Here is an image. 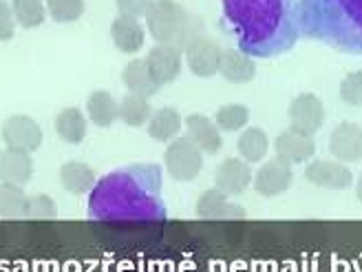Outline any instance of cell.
I'll return each instance as SVG.
<instances>
[{
    "label": "cell",
    "mask_w": 362,
    "mask_h": 272,
    "mask_svg": "<svg viewBox=\"0 0 362 272\" xmlns=\"http://www.w3.org/2000/svg\"><path fill=\"white\" fill-rule=\"evenodd\" d=\"M27 197L23 186L0 181V220H25Z\"/></svg>",
    "instance_id": "4316f807"
},
{
    "label": "cell",
    "mask_w": 362,
    "mask_h": 272,
    "mask_svg": "<svg viewBox=\"0 0 362 272\" xmlns=\"http://www.w3.org/2000/svg\"><path fill=\"white\" fill-rule=\"evenodd\" d=\"M60 184L71 195H84L93 191V186L98 184V177L88 164L74 159L60 166Z\"/></svg>",
    "instance_id": "603a6c76"
},
{
    "label": "cell",
    "mask_w": 362,
    "mask_h": 272,
    "mask_svg": "<svg viewBox=\"0 0 362 272\" xmlns=\"http://www.w3.org/2000/svg\"><path fill=\"white\" fill-rule=\"evenodd\" d=\"M151 3H153V0H115L119 16H124V18H135V21H139V18L146 16Z\"/></svg>",
    "instance_id": "836d02e7"
},
{
    "label": "cell",
    "mask_w": 362,
    "mask_h": 272,
    "mask_svg": "<svg viewBox=\"0 0 362 272\" xmlns=\"http://www.w3.org/2000/svg\"><path fill=\"white\" fill-rule=\"evenodd\" d=\"M33 177V159L31 153L3 149L0 151V181L13 186H27Z\"/></svg>",
    "instance_id": "e0dca14e"
},
{
    "label": "cell",
    "mask_w": 362,
    "mask_h": 272,
    "mask_svg": "<svg viewBox=\"0 0 362 272\" xmlns=\"http://www.w3.org/2000/svg\"><path fill=\"white\" fill-rule=\"evenodd\" d=\"M252 177H255V173H252V169L245 159L228 157L221 162L219 169H216V173H214V188H219L228 197L241 195L252 184Z\"/></svg>",
    "instance_id": "5bb4252c"
},
{
    "label": "cell",
    "mask_w": 362,
    "mask_h": 272,
    "mask_svg": "<svg viewBox=\"0 0 362 272\" xmlns=\"http://www.w3.org/2000/svg\"><path fill=\"white\" fill-rule=\"evenodd\" d=\"M164 166L175 181H192L204 169V153L194 147L188 135L177 137L166 147Z\"/></svg>",
    "instance_id": "5b68a950"
},
{
    "label": "cell",
    "mask_w": 362,
    "mask_h": 272,
    "mask_svg": "<svg viewBox=\"0 0 362 272\" xmlns=\"http://www.w3.org/2000/svg\"><path fill=\"white\" fill-rule=\"evenodd\" d=\"M340 100L349 106H362V69L351 71L340 82Z\"/></svg>",
    "instance_id": "1f68e13d"
},
{
    "label": "cell",
    "mask_w": 362,
    "mask_h": 272,
    "mask_svg": "<svg viewBox=\"0 0 362 272\" xmlns=\"http://www.w3.org/2000/svg\"><path fill=\"white\" fill-rule=\"evenodd\" d=\"M144 62H146L153 80L159 86H164L179 78L181 69H184V51L173 45H155L146 53Z\"/></svg>",
    "instance_id": "8fae6325"
},
{
    "label": "cell",
    "mask_w": 362,
    "mask_h": 272,
    "mask_svg": "<svg viewBox=\"0 0 362 272\" xmlns=\"http://www.w3.org/2000/svg\"><path fill=\"white\" fill-rule=\"evenodd\" d=\"M237 151L247 164H261L269 151V137L259 126H245L237 140Z\"/></svg>",
    "instance_id": "d4e9b609"
},
{
    "label": "cell",
    "mask_w": 362,
    "mask_h": 272,
    "mask_svg": "<svg viewBox=\"0 0 362 272\" xmlns=\"http://www.w3.org/2000/svg\"><path fill=\"white\" fill-rule=\"evenodd\" d=\"M294 181V166L274 157L261 164V169L252 177V186L261 197H279L289 191Z\"/></svg>",
    "instance_id": "ba28073f"
},
{
    "label": "cell",
    "mask_w": 362,
    "mask_h": 272,
    "mask_svg": "<svg viewBox=\"0 0 362 272\" xmlns=\"http://www.w3.org/2000/svg\"><path fill=\"white\" fill-rule=\"evenodd\" d=\"M305 179L318 188L345 191L354 184V173L338 159H312L305 166Z\"/></svg>",
    "instance_id": "9c48e42d"
},
{
    "label": "cell",
    "mask_w": 362,
    "mask_h": 272,
    "mask_svg": "<svg viewBox=\"0 0 362 272\" xmlns=\"http://www.w3.org/2000/svg\"><path fill=\"white\" fill-rule=\"evenodd\" d=\"M146 31L157 45H173L184 51L186 45L204 35V25L177 0H153L146 16Z\"/></svg>",
    "instance_id": "277c9868"
},
{
    "label": "cell",
    "mask_w": 362,
    "mask_h": 272,
    "mask_svg": "<svg viewBox=\"0 0 362 272\" xmlns=\"http://www.w3.org/2000/svg\"><path fill=\"white\" fill-rule=\"evenodd\" d=\"M197 217L210 222H223V220H245L243 206L230 202V197L219 188H210L197 199Z\"/></svg>",
    "instance_id": "9a60e30c"
},
{
    "label": "cell",
    "mask_w": 362,
    "mask_h": 272,
    "mask_svg": "<svg viewBox=\"0 0 362 272\" xmlns=\"http://www.w3.org/2000/svg\"><path fill=\"white\" fill-rule=\"evenodd\" d=\"M184 124H186L188 137L192 140V144L202 153L214 155V153L221 151V147H223V135L219 131V126L214 124V120H210L204 113H190L184 120Z\"/></svg>",
    "instance_id": "2e32d148"
},
{
    "label": "cell",
    "mask_w": 362,
    "mask_h": 272,
    "mask_svg": "<svg viewBox=\"0 0 362 272\" xmlns=\"http://www.w3.org/2000/svg\"><path fill=\"white\" fill-rule=\"evenodd\" d=\"M276 157L287 162V164H307L316 155V142L312 135H305L296 129H285L279 133L274 142Z\"/></svg>",
    "instance_id": "4fadbf2b"
},
{
    "label": "cell",
    "mask_w": 362,
    "mask_h": 272,
    "mask_svg": "<svg viewBox=\"0 0 362 272\" xmlns=\"http://www.w3.org/2000/svg\"><path fill=\"white\" fill-rule=\"evenodd\" d=\"M58 206L49 195H29L27 197V208H25V220H56Z\"/></svg>",
    "instance_id": "4dcf8cb0"
},
{
    "label": "cell",
    "mask_w": 362,
    "mask_h": 272,
    "mask_svg": "<svg viewBox=\"0 0 362 272\" xmlns=\"http://www.w3.org/2000/svg\"><path fill=\"white\" fill-rule=\"evenodd\" d=\"M88 217L95 222H164L161 169L133 164L102 177L90 191Z\"/></svg>",
    "instance_id": "6da1fadb"
},
{
    "label": "cell",
    "mask_w": 362,
    "mask_h": 272,
    "mask_svg": "<svg viewBox=\"0 0 362 272\" xmlns=\"http://www.w3.org/2000/svg\"><path fill=\"white\" fill-rule=\"evenodd\" d=\"M219 74L232 84H247L257 76V64L239 49H221Z\"/></svg>",
    "instance_id": "d6986e66"
},
{
    "label": "cell",
    "mask_w": 362,
    "mask_h": 272,
    "mask_svg": "<svg viewBox=\"0 0 362 272\" xmlns=\"http://www.w3.org/2000/svg\"><path fill=\"white\" fill-rule=\"evenodd\" d=\"M181 126H184V118L179 115L177 108L161 106L157 111H153V115L146 124V131H148V137H153L155 142L170 144L173 140L179 137Z\"/></svg>",
    "instance_id": "ffe728a7"
},
{
    "label": "cell",
    "mask_w": 362,
    "mask_h": 272,
    "mask_svg": "<svg viewBox=\"0 0 362 272\" xmlns=\"http://www.w3.org/2000/svg\"><path fill=\"white\" fill-rule=\"evenodd\" d=\"M119 113V102L108 94V91L100 89L93 91L86 100V118L88 122H93L98 129H108L113 126Z\"/></svg>",
    "instance_id": "7402d4cb"
},
{
    "label": "cell",
    "mask_w": 362,
    "mask_h": 272,
    "mask_svg": "<svg viewBox=\"0 0 362 272\" xmlns=\"http://www.w3.org/2000/svg\"><path fill=\"white\" fill-rule=\"evenodd\" d=\"M329 153L342 164L362 159V126L356 122H340L329 135Z\"/></svg>",
    "instance_id": "7c38bea8"
},
{
    "label": "cell",
    "mask_w": 362,
    "mask_h": 272,
    "mask_svg": "<svg viewBox=\"0 0 362 272\" xmlns=\"http://www.w3.org/2000/svg\"><path fill=\"white\" fill-rule=\"evenodd\" d=\"M86 129H88V118L78 106L64 108L56 118V133L66 144H82L86 137Z\"/></svg>",
    "instance_id": "cb8c5ba5"
},
{
    "label": "cell",
    "mask_w": 362,
    "mask_h": 272,
    "mask_svg": "<svg viewBox=\"0 0 362 272\" xmlns=\"http://www.w3.org/2000/svg\"><path fill=\"white\" fill-rule=\"evenodd\" d=\"M151 115H153V106H151V102L146 98H139V96H133V94H126L122 98L117 120H122L126 126H133V129L146 126Z\"/></svg>",
    "instance_id": "484cf974"
},
{
    "label": "cell",
    "mask_w": 362,
    "mask_h": 272,
    "mask_svg": "<svg viewBox=\"0 0 362 272\" xmlns=\"http://www.w3.org/2000/svg\"><path fill=\"white\" fill-rule=\"evenodd\" d=\"M219 60L221 47L206 38V35L190 40L184 49V62L188 64L190 74L197 78H212L214 74H219Z\"/></svg>",
    "instance_id": "30bf717a"
},
{
    "label": "cell",
    "mask_w": 362,
    "mask_h": 272,
    "mask_svg": "<svg viewBox=\"0 0 362 272\" xmlns=\"http://www.w3.org/2000/svg\"><path fill=\"white\" fill-rule=\"evenodd\" d=\"M356 197H358V202L362 204V173L356 179Z\"/></svg>",
    "instance_id": "e575fe53"
},
{
    "label": "cell",
    "mask_w": 362,
    "mask_h": 272,
    "mask_svg": "<svg viewBox=\"0 0 362 272\" xmlns=\"http://www.w3.org/2000/svg\"><path fill=\"white\" fill-rule=\"evenodd\" d=\"M250 122V108L245 104H223L216 108L214 124L221 133H239Z\"/></svg>",
    "instance_id": "83f0119b"
},
{
    "label": "cell",
    "mask_w": 362,
    "mask_h": 272,
    "mask_svg": "<svg viewBox=\"0 0 362 272\" xmlns=\"http://www.w3.org/2000/svg\"><path fill=\"white\" fill-rule=\"evenodd\" d=\"M11 11L16 25L25 29H35L47 21V7L42 0H11Z\"/></svg>",
    "instance_id": "f1b7e54d"
},
{
    "label": "cell",
    "mask_w": 362,
    "mask_h": 272,
    "mask_svg": "<svg viewBox=\"0 0 362 272\" xmlns=\"http://www.w3.org/2000/svg\"><path fill=\"white\" fill-rule=\"evenodd\" d=\"M223 16L250 58H274L300 35L296 0H223Z\"/></svg>",
    "instance_id": "7a4b0ae2"
},
{
    "label": "cell",
    "mask_w": 362,
    "mask_h": 272,
    "mask_svg": "<svg viewBox=\"0 0 362 272\" xmlns=\"http://www.w3.org/2000/svg\"><path fill=\"white\" fill-rule=\"evenodd\" d=\"M111 40L113 45L122 51L135 56V53L146 42V27H144L135 18H124L117 16L111 23Z\"/></svg>",
    "instance_id": "ac0fdd59"
},
{
    "label": "cell",
    "mask_w": 362,
    "mask_h": 272,
    "mask_svg": "<svg viewBox=\"0 0 362 272\" xmlns=\"http://www.w3.org/2000/svg\"><path fill=\"white\" fill-rule=\"evenodd\" d=\"M0 137L5 142V149L33 153L42 147V129L40 124L29 115H9L0 126Z\"/></svg>",
    "instance_id": "8992f818"
},
{
    "label": "cell",
    "mask_w": 362,
    "mask_h": 272,
    "mask_svg": "<svg viewBox=\"0 0 362 272\" xmlns=\"http://www.w3.org/2000/svg\"><path fill=\"white\" fill-rule=\"evenodd\" d=\"M289 129H296L305 135H316L325 124V104L316 94H300L287 108Z\"/></svg>",
    "instance_id": "52a82bcc"
},
{
    "label": "cell",
    "mask_w": 362,
    "mask_h": 272,
    "mask_svg": "<svg viewBox=\"0 0 362 272\" xmlns=\"http://www.w3.org/2000/svg\"><path fill=\"white\" fill-rule=\"evenodd\" d=\"M16 35V18L11 11V3L0 0V42H9Z\"/></svg>",
    "instance_id": "d6a6232c"
},
{
    "label": "cell",
    "mask_w": 362,
    "mask_h": 272,
    "mask_svg": "<svg viewBox=\"0 0 362 272\" xmlns=\"http://www.w3.org/2000/svg\"><path fill=\"white\" fill-rule=\"evenodd\" d=\"M47 13L51 16V21H56L60 25L76 23L84 16V0H45Z\"/></svg>",
    "instance_id": "f546056e"
},
{
    "label": "cell",
    "mask_w": 362,
    "mask_h": 272,
    "mask_svg": "<svg viewBox=\"0 0 362 272\" xmlns=\"http://www.w3.org/2000/svg\"><path fill=\"white\" fill-rule=\"evenodd\" d=\"M122 82L124 86L129 89V94L133 96H139V98H153L157 91L161 89L153 76H151V71L146 67V62H144V58H133L129 64L124 67L122 71Z\"/></svg>",
    "instance_id": "44dd1931"
},
{
    "label": "cell",
    "mask_w": 362,
    "mask_h": 272,
    "mask_svg": "<svg viewBox=\"0 0 362 272\" xmlns=\"http://www.w3.org/2000/svg\"><path fill=\"white\" fill-rule=\"evenodd\" d=\"M298 31L345 53H362V0H300Z\"/></svg>",
    "instance_id": "3957f363"
}]
</instances>
